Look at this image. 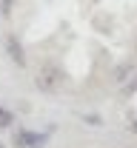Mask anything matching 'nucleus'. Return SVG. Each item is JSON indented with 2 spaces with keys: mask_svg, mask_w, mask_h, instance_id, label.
<instances>
[{
  "mask_svg": "<svg viewBox=\"0 0 137 148\" xmlns=\"http://www.w3.org/2000/svg\"><path fill=\"white\" fill-rule=\"evenodd\" d=\"M0 125H9V114L6 111H0Z\"/></svg>",
  "mask_w": 137,
  "mask_h": 148,
  "instance_id": "f257e3e1",
  "label": "nucleus"
}]
</instances>
